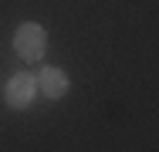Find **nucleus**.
<instances>
[{"label": "nucleus", "mask_w": 159, "mask_h": 152, "mask_svg": "<svg viewBox=\"0 0 159 152\" xmlns=\"http://www.w3.org/2000/svg\"><path fill=\"white\" fill-rule=\"evenodd\" d=\"M34 78H37V91H44L54 101L68 95V74H64V68H58V64H44Z\"/></svg>", "instance_id": "3"}, {"label": "nucleus", "mask_w": 159, "mask_h": 152, "mask_svg": "<svg viewBox=\"0 0 159 152\" xmlns=\"http://www.w3.org/2000/svg\"><path fill=\"white\" fill-rule=\"evenodd\" d=\"M34 98H37V78H34L31 71H17L7 85H3V101L10 105V108H31Z\"/></svg>", "instance_id": "2"}, {"label": "nucleus", "mask_w": 159, "mask_h": 152, "mask_svg": "<svg viewBox=\"0 0 159 152\" xmlns=\"http://www.w3.org/2000/svg\"><path fill=\"white\" fill-rule=\"evenodd\" d=\"M44 47H48V34H44L41 24L24 20L20 27L14 30V51H17L24 61H41L44 58Z\"/></svg>", "instance_id": "1"}]
</instances>
